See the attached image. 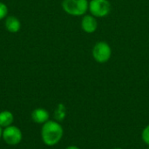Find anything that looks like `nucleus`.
<instances>
[{"instance_id":"nucleus-8","label":"nucleus","mask_w":149,"mask_h":149,"mask_svg":"<svg viewBox=\"0 0 149 149\" xmlns=\"http://www.w3.org/2000/svg\"><path fill=\"white\" fill-rule=\"evenodd\" d=\"M5 27L8 31L11 33H16L20 30L21 23L18 18H17L16 17L10 16V17H8L5 20Z\"/></svg>"},{"instance_id":"nucleus-6","label":"nucleus","mask_w":149,"mask_h":149,"mask_svg":"<svg viewBox=\"0 0 149 149\" xmlns=\"http://www.w3.org/2000/svg\"><path fill=\"white\" fill-rule=\"evenodd\" d=\"M82 30L86 33H93L98 28V22L93 15H85L81 21Z\"/></svg>"},{"instance_id":"nucleus-12","label":"nucleus","mask_w":149,"mask_h":149,"mask_svg":"<svg viewBox=\"0 0 149 149\" xmlns=\"http://www.w3.org/2000/svg\"><path fill=\"white\" fill-rule=\"evenodd\" d=\"M8 13V8L5 3L0 2V20L4 18Z\"/></svg>"},{"instance_id":"nucleus-15","label":"nucleus","mask_w":149,"mask_h":149,"mask_svg":"<svg viewBox=\"0 0 149 149\" xmlns=\"http://www.w3.org/2000/svg\"><path fill=\"white\" fill-rule=\"evenodd\" d=\"M113 149H122V148H113Z\"/></svg>"},{"instance_id":"nucleus-4","label":"nucleus","mask_w":149,"mask_h":149,"mask_svg":"<svg viewBox=\"0 0 149 149\" xmlns=\"http://www.w3.org/2000/svg\"><path fill=\"white\" fill-rule=\"evenodd\" d=\"M88 9L93 17H104L111 11V3L108 0H91Z\"/></svg>"},{"instance_id":"nucleus-5","label":"nucleus","mask_w":149,"mask_h":149,"mask_svg":"<svg viewBox=\"0 0 149 149\" xmlns=\"http://www.w3.org/2000/svg\"><path fill=\"white\" fill-rule=\"evenodd\" d=\"M2 138L6 144L10 146H16L22 141L23 135L21 130L16 126H10L3 130Z\"/></svg>"},{"instance_id":"nucleus-7","label":"nucleus","mask_w":149,"mask_h":149,"mask_svg":"<svg viewBox=\"0 0 149 149\" xmlns=\"http://www.w3.org/2000/svg\"><path fill=\"white\" fill-rule=\"evenodd\" d=\"M31 119L37 124H45L49 120V113L44 108H37L32 111Z\"/></svg>"},{"instance_id":"nucleus-11","label":"nucleus","mask_w":149,"mask_h":149,"mask_svg":"<svg viewBox=\"0 0 149 149\" xmlns=\"http://www.w3.org/2000/svg\"><path fill=\"white\" fill-rule=\"evenodd\" d=\"M141 138L143 140V141L149 146V125H148L142 131L141 134Z\"/></svg>"},{"instance_id":"nucleus-1","label":"nucleus","mask_w":149,"mask_h":149,"mask_svg":"<svg viewBox=\"0 0 149 149\" xmlns=\"http://www.w3.org/2000/svg\"><path fill=\"white\" fill-rule=\"evenodd\" d=\"M63 127L54 120H48L43 124L41 129V138L43 142L49 147L57 145L63 137Z\"/></svg>"},{"instance_id":"nucleus-2","label":"nucleus","mask_w":149,"mask_h":149,"mask_svg":"<svg viewBox=\"0 0 149 149\" xmlns=\"http://www.w3.org/2000/svg\"><path fill=\"white\" fill-rule=\"evenodd\" d=\"M89 7L87 0H63L62 8L69 15L79 17L86 14Z\"/></svg>"},{"instance_id":"nucleus-14","label":"nucleus","mask_w":149,"mask_h":149,"mask_svg":"<svg viewBox=\"0 0 149 149\" xmlns=\"http://www.w3.org/2000/svg\"><path fill=\"white\" fill-rule=\"evenodd\" d=\"M2 134H3V130H2V127H0V139L2 137Z\"/></svg>"},{"instance_id":"nucleus-13","label":"nucleus","mask_w":149,"mask_h":149,"mask_svg":"<svg viewBox=\"0 0 149 149\" xmlns=\"http://www.w3.org/2000/svg\"><path fill=\"white\" fill-rule=\"evenodd\" d=\"M65 149H79L78 147L76 146H70V147H67Z\"/></svg>"},{"instance_id":"nucleus-9","label":"nucleus","mask_w":149,"mask_h":149,"mask_svg":"<svg viewBox=\"0 0 149 149\" xmlns=\"http://www.w3.org/2000/svg\"><path fill=\"white\" fill-rule=\"evenodd\" d=\"M14 120V117L11 112L10 111H2L0 112V127H7L11 126Z\"/></svg>"},{"instance_id":"nucleus-10","label":"nucleus","mask_w":149,"mask_h":149,"mask_svg":"<svg viewBox=\"0 0 149 149\" xmlns=\"http://www.w3.org/2000/svg\"><path fill=\"white\" fill-rule=\"evenodd\" d=\"M65 116V107L62 104H60L58 107V109L55 112V118L57 119V120L60 121L62 120Z\"/></svg>"},{"instance_id":"nucleus-3","label":"nucleus","mask_w":149,"mask_h":149,"mask_svg":"<svg viewBox=\"0 0 149 149\" xmlns=\"http://www.w3.org/2000/svg\"><path fill=\"white\" fill-rule=\"evenodd\" d=\"M112 56V49L105 41L97 42L93 48V57L98 63L104 64L107 62Z\"/></svg>"}]
</instances>
